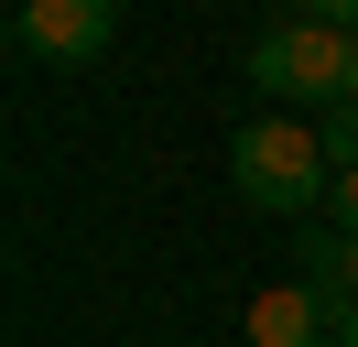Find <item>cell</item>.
Returning a JSON list of instances; mask_svg holds the SVG:
<instances>
[{
	"label": "cell",
	"mask_w": 358,
	"mask_h": 347,
	"mask_svg": "<svg viewBox=\"0 0 358 347\" xmlns=\"http://www.w3.org/2000/svg\"><path fill=\"white\" fill-rule=\"evenodd\" d=\"M228 185H239V206H261V217L326 206V185H336L326 130H315L304 108H261V120H239V130H228Z\"/></svg>",
	"instance_id": "1"
},
{
	"label": "cell",
	"mask_w": 358,
	"mask_h": 347,
	"mask_svg": "<svg viewBox=\"0 0 358 347\" xmlns=\"http://www.w3.org/2000/svg\"><path fill=\"white\" fill-rule=\"evenodd\" d=\"M250 87H261L271 108H304V120H326L336 98H348V22L326 11H282L250 33Z\"/></svg>",
	"instance_id": "2"
},
{
	"label": "cell",
	"mask_w": 358,
	"mask_h": 347,
	"mask_svg": "<svg viewBox=\"0 0 358 347\" xmlns=\"http://www.w3.org/2000/svg\"><path fill=\"white\" fill-rule=\"evenodd\" d=\"M239 337L250 347H358V304L315 293V282L293 271V282H261V293L239 304Z\"/></svg>",
	"instance_id": "3"
},
{
	"label": "cell",
	"mask_w": 358,
	"mask_h": 347,
	"mask_svg": "<svg viewBox=\"0 0 358 347\" xmlns=\"http://www.w3.org/2000/svg\"><path fill=\"white\" fill-rule=\"evenodd\" d=\"M120 33V0H11V55L22 65H98Z\"/></svg>",
	"instance_id": "4"
},
{
	"label": "cell",
	"mask_w": 358,
	"mask_h": 347,
	"mask_svg": "<svg viewBox=\"0 0 358 347\" xmlns=\"http://www.w3.org/2000/svg\"><path fill=\"white\" fill-rule=\"evenodd\" d=\"M304 282L315 293H336V304H358V228H304Z\"/></svg>",
	"instance_id": "5"
},
{
	"label": "cell",
	"mask_w": 358,
	"mask_h": 347,
	"mask_svg": "<svg viewBox=\"0 0 358 347\" xmlns=\"http://www.w3.org/2000/svg\"><path fill=\"white\" fill-rule=\"evenodd\" d=\"M315 130H326V163L348 174V163H358V98H336V108H326V120H315Z\"/></svg>",
	"instance_id": "6"
},
{
	"label": "cell",
	"mask_w": 358,
	"mask_h": 347,
	"mask_svg": "<svg viewBox=\"0 0 358 347\" xmlns=\"http://www.w3.org/2000/svg\"><path fill=\"white\" fill-rule=\"evenodd\" d=\"M326 228H358V163H348V174L326 185Z\"/></svg>",
	"instance_id": "7"
},
{
	"label": "cell",
	"mask_w": 358,
	"mask_h": 347,
	"mask_svg": "<svg viewBox=\"0 0 358 347\" xmlns=\"http://www.w3.org/2000/svg\"><path fill=\"white\" fill-rule=\"evenodd\" d=\"M304 11H326V22H348V33H358V0H304Z\"/></svg>",
	"instance_id": "8"
},
{
	"label": "cell",
	"mask_w": 358,
	"mask_h": 347,
	"mask_svg": "<svg viewBox=\"0 0 358 347\" xmlns=\"http://www.w3.org/2000/svg\"><path fill=\"white\" fill-rule=\"evenodd\" d=\"M348 98H358V33H348Z\"/></svg>",
	"instance_id": "9"
}]
</instances>
